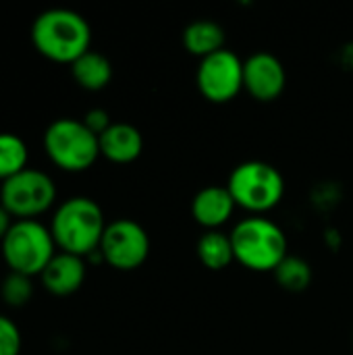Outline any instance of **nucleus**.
Returning <instances> with one entry per match:
<instances>
[{
	"label": "nucleus",
	"instance_id": "10",
	"mask_svg": "<svg viewBox=\"0 0 353 355\" xmlns=\"http://www.w3.org/2000/svg\"><path fill=\"white\" fill-rule=\"evenodd\" d=\"M287 83L283 62L270 52H256L243 60V89L258 102L277 100Z\"/></svg>",
	"mask_w": 353,
	"mask_h": 355
},
{
	"label": "nucleus",
	"instance_id": "22",
	"mask_svg": "<svg viewBox=\"0 0 353 355\" xmlns=\"http://www.w3.org/2000/svg\"><path fill=\"white\" fill-rule=\"evenodd\" d=\"M12 223H15V218L0 206V243L4 241V237H6V233L10 231Z\"/></svg>",
	"mask_w": 353,
	"mask_h": 355
},
{
	"label": "nucleus",
	"instance_id": "1",
	"mask_svg": "<svg viewBox=\"0 0 353 355\" xmlns=\"http://www.w3.org/2000/svg\"><path fill=\"white\" fill-rule=\"evenodd\" d=\"M31 44L44 58L73 64L92 44V29L85 17L69 8H48L33 19Z\"/></svg>",
	"mask_w": 353,
	"mask_h": 355
},
{
	"label": "nucleus",
	"instance_id": "7",
	"mask_svg": "<svg viewBox=\"0 0 353 355\" xmlns=\"http://www.w3.org/2000/svg\"><path fill=\"white\" fill-rule=\"evenodd\" d=\"M56 200V185L44 171L25 168L0 185V206L15 220H35Z\"/></svg>",
	"mask_w": 353,
	"mask_h": 355
},
{
	"label": "nucleus",
	"instance_id": "5",
	"mask_svg": "<svg viewBox=\"0 0 353 355\" xmlns=\"http://www.w3.org/2000/svg\"><path fill=\"white\" fill-rule=\"evenodd\" d=\"M44 150L54 166L67 173H83L100 156V141L83 121L56 119L44 133Z\"/></svg>",
	"mask_w": 353,
	"mask_h": 355
},
{
	"label": "nucleus",
	"instance_id": "19",
	"mask_svg": "<svg viewBox=\"0 0 353 355\" xmlns=\"http://www.w3.org/2000/svg\"><path fill=\"white\" fill-rule=\"evenodd\" d=\"M0 295L6 306L10 308H23L29 304L33 297V283L31 277L19 275V272H8L0 285Z\"/></svg>",
	"mask_w": 353,
	"mask_h": 355
},
{
	"label": "nucleus",
	"instance_id": "3",
	"mask_svg": "<svg viewBox=\"0 0 353 355\" xmlns=\"http://www.w3.org/2000/svg\"><path fill=\"white\" fill-rule=\"evenodd\" d=\"M235 260L254 272H275L289 256L287 237L279 225L262 216H250L231 231Z\"/></svg>",
	"mask_w": 353,
	"mask_h": 355
},
{
	"label": "nucleus",
	"instance_id": "4",
	"mask_svg": "<svg viewBox=\"0 0 353 355\" xmlns=\"http://www.w3.org/2000/svg\"><path fill=\"white\" fill-rule=\"evenodd\" d=\"M2 260L10 272L40 277L56 254L50 227L40 220H15L0 243Z\"/></svg>",
	"mask_w": 353,
	"mask_h": 355
},
{
	"label": "nucleus",
	"instance_id": "8",
	"mask_svg": "<svg viewBox=\"0 0 353 355\" xmlns=\"http://www.w3.org/2000/svg\"><path fill=\"white\" fill-rule=\"evenodd\" d=\"M102 260L114 270H135L139 268L150 254V237L146 229L129 218H119L106 225V231L100 241Z\"/></svg>",
	"mask_w": 353,
	"mask_h": 355
},
{
	"label": "nucleus",
	"instance_id": "6",
	"mask_svg": "<svg viewBox=\"0 0 353 355\" xmlns=\"http://www.w3.org/2000/svg\"><path fill=\"white\" fill-rule=\"evenodd\" d=\"M227 189L231 191L237 206L254 214H262L273 210L283 200L285 179L273 164L262 160H248L233 168Z\"/></svg>",
	"mask_w": 353,
	"mask_h": 355
},
{
	"label": "nucleus",
	"instance_id": "18",
	"mask_svg": "<svg viewBox=\"0 0 353 355\" xmlns=\"http://www.w3.org/2000/svg\"><path fill=\"white\" fill-rule=\"evenodd\" d=\"M277 283L291 293H300L310 287L312 283V268L306 260L298 256H287L275 270Z\"/></svg>",
	"mask_w": 353,
	"mask_h": 355
},
{
	"label": "nucleus",
	"instance_id": "20",
	"mask_svg": "<svg viewBox=\"0 0 353 355\" xmlns=\"http://www.w3.org/2000/svg\"><path fill=\"white\" fill-rule=\"evenodd\" d=\"M21 352V333L19 327L0 314V355H19Z\"/></svg>",
	"mask_w": 353,
	"mask_h": 355
},
{
	"label": "nucleus",
	"instance_id": "16",
	"mask_svg": "<svg viewBox=\"0 0 353 355\" xmlns=\"http://www.w3.org/2000/svg\"><path fill=\"white\" fill-rule=\"evenodd\" d=\"M198 258L210 270L227 268L235 260L231 235L221 231H206L198 241Z\"/></svg>",
	"mask_w": 353,
	"mask_h": 355
},
{
	"label": "nucleus",
	"instance_id": "14",
	"mask_svg": "<svg viewBox=\"0 0 353 355\" xmlns=\"http://www.w3.org/2000/svg\"><path fill=\"white\" fill-rule=\"evenodd\" d=\"M71 75L79 87L87 92H100L112 79V64L104 54L87 50L71 64Z\"/></svg>",
	"mask_w": 353,
	"mask_h": 355
},
{
	"label": "nucleus",
	"instance_id": "12",
	"mask_svg": "<svg viewBox=\"0 0 353 355\" xmlns=\"http://www.w3.org/2000/svg\"><path fill=\"white\" fill-rule=\"evenodd\" d=\"M235 206L237 204L227 187L210 185L196 193L191 202V216L200 227L218 231V227H223L233 216Z\"/></svg>",
	"mask_w": 353,
	"mask_h": 355
},
{
	"label": "nucleus",
	"instance_id": "11",
	"mask_svg": "<svg viewBox=\"0 0 353 355\" xmlns=\"http://www.w3.org/2000/svg\"><path fill=\"white\" fill-rule=\"evenodd\" d=\"M40 279L48 293H52L56 297L73 295L75 291L81 289V285L85 281V258L67 254V252H58V254H54L50 264L44 268Z\"/></svg>",
	"mask_w": 353,
	"mask_h": 355
},
{
	"label": "nucleus",
	"instance_id": "13",
	"mask_svg": "<svg viewBox=\"0 0 353 355\" xmlns=\"http://www.w3.org/2000/svg\"><path fill=\"white\" fill-rule=\"evenodd\" d=\"M100 156L114 164H129L141 156L144 137L137 127L129 123H112L100 137Z\"/></svg>",
	"mask_w": 353,
	"mask_h": 355
},
{
	"label": "nucleus",
	"instance_id": "2",
	"mask_svg": "<svg viewBox=\"0 0 353 355\" xmlns=\"http://www.w3.org/2000/svg\"><path fill=\"white\" fill-rule=\"evenodd\" d=\"M50 231L60 252L87 258L100 250V241L106 231L104 212L92 198H69L56 208Z\"/></svg>",
	"mask_w": 353,
	"mask_h": 355
},
{
	"label": "nucleus",
	"instance_id": "15",
	"mask_svg": "<svg viewBox=\"0 0 353 355\" xmlns=\"http://www.w3.org/2000/svg\"><path fill=\"white\" fill-rule=\"evenodd\" d=\"M183 46L189 54L206 58L225 48V29L208 19L193 21L183 29Z\"/></svg>",
	"mask_w": 353,
	"mask_h": 355
},
{
	"label": "nucleus",
	"instance_id": "21",
	"mask_svg": "<svg viewBox=\"0 0 353 355\" xmlns=\"http://www.w3.org/2000/svg\"><path fill=\"white\" fill-rule=\"evenodd\" d=\"M83 125L94 133V135H102L112 123H110V116H108V112L104 110V108H92V110H87V114L83 116Z\"/></svg>",
	"mask_w": 353,
	"mask_h": 355
},
{
	"label": "nucleus",
	"instance_id": "9",
	"mask_svg": "<svg viewBox=\"0 0 353 355\" xmlns=\"http://www.w3.org/2000/svg\"><path fill=\"white\" fill-rule=\"evenodd\" d=\"M196 83L206 100L214 104L231 102L243 89V60L223 48L200 60Z\"/></svg>",
	"mask_w": 353,
	"mask_h": 355
},
{
	"label": "nucleus",
	"instance_id": "17",
	"mask_svg": "<svg viewBox=\"0 0 353 355\" xmlns=\"http://www.w3.org/2000/svg\"><path fill=\"white\" fill-rule=\"evenodd\" d=\"M27 144L15 133H0V183L27 168Z\"/></svg>",
	"mask_w": 353,
	"mask_h": 355
}]
</instances>
